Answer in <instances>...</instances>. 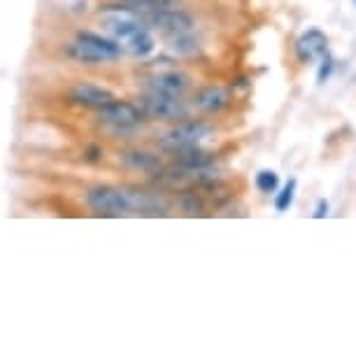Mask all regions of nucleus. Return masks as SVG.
I'll list each match as a JSON object with an SVG mask.
<instances>
[{
	"instance_id": "f257e3e1",
	"label": "nucleus",
	"mask_w": 356,
	"mask_h": 356,
	"mask_svg": "<svg viewBox=\"0 0 356 356\" xmlns=\"http://www.w3.org/2000/svg\"><path fill=\"white\" fill-rule=\"evenodd\" d=\"M65 54H68L72 61L82 65H103V63L119 61L124 56V49L112 38H105L93 31H79L77 38L68 44Z\"/></svg>"
},
{
	"instance_id": "f03ea898",
	"label": "nucleus",
	"mask_w": 356,
	"mask_h": 356,
	"mask_svg": "<svg viewBox=\"0 0 356 356\" xmlns=\"http://www.w3.org/2000/svg\"><path fill=\"white\" fill-rule=\"evenodd\" d=\"M96 112L100 126L112 138H133L147 122L145 112L140 110L138 103H129V100H119V98H114L112 103L103 105Z\"/></svg>"
},
{
	"instance_id": "7ed1b4c3",
	"label": "nucleus",
	"mask_w": 356,
	"mask_h": 356,
	"mask_svg": "<svg viewBox=\"0 0 356 356\" xmlns=\"http://www.w3.org/2000/svg\"><path fill=\"white\" fill-rule=\"evenodd\" d=\"M86 207L98 214V217H129L133 214L131 198L126 186H112V184H96L84 193Z\"/></svg>"
},
{
	"instance_id": "20e7f679",
	"label": "nucleus",
	"mask_w": 356,
	"mask_h": 356,
	"mask_svg": "<svg viewBox=\"0 0 356 356\" xmlns=\"http://www.w3.org/2000/svg\"><path fill=\"white\" fill-rule=\"evenodd\" d=\"M138 105L147 119H156V122H179L189 117V105L179 96H168L152 89H147L138 98Z\"/></svg>"
},
{
	"instance_id": "39448f33",
	"label": "nucleus",
	"mask_w": 356,
	"mask_h": 356,
	"mask_svg": "<svg viewBox=\"0 0 356 356\" xmlns=\"http://www.w3.org/2000/svg\"><path fill=\"white\" fill-rule=\"evenodd\" d=\"M212 133V126L205 122H182V124H175L170 131H165L163 136L159 138V147L168 154H175L179 149H186V147L198 145L200 140H205Z\"/></svg>"
},
{
	"instance_id": "423d86ee",
	"label": "nucleus",
	"mask_w": 356,
	"mask_h": 356,
	"mask_svg": "<svg viewBox=\"0 0 356 356\" xmlns=\"http://www.w3.org/2000/svg\"><path fill=\"white\" fill-rule=\"evenodd\" d=\"M147 29H154V31H161L163 35H177V33H191L193 31V17L189 12L179 10L177 8H170V10H156L152 15L145 17L143 22Z\"/></svg>"
},
{
	"instance_id": "0eeeda50",
	"label": "nucleus",
	"mask_w": 356,
	"mask_h": 356,
	"mask_svg": "<svg viewBox=\"0 0 356 356\" xmlns=\"http://www.w3.org/2000/svg\"><path fill=\"white\" fill-rule=\"evenodd\" d=\"M117 163L124 168V170L131 172H140V175H156L163 170V159L159 154H154L149 149H143V147H124V149L117 152Z\"/></svg>"
},
{
	"instance_id": "6e6552de",
	"label": "nucleus",
	"mask_w": 356,
	"mask_h": 356,
	"mask_svg": "<svg viewBox=\"0 0 356 356\" xmlns=\"http://www.w3.org/2000/svg\"><path fill=\"white\" fill-rule=\"evenodd\" d=\"M117 98L107 86L93 84V82H77L68 89V100L72 105L84 107V110H100L103 105L112 103Z\"/></svg>"
},
{
	"instance_id": "1a4fd4ad",
	"label": "nucleus",
	"mask_w": 356,
	"mask_h": 356,
	"mask_svg": "<svg viewBox=\"0 0 356 356\" xmlns=\"http://www.w3.org/2000/svg\"><path fill=\"white\" fill-rule=\"evenodd\" d=\"M131 198L133 214H145V217H163L170 210V203L165 200V196L161 191H149V189H140V186H126Z\"/></svg>"
},
{
	"instance_id": "9d476101",
	"label": "nucleus",
	"mask_w": 356,
	"mask_h": 356,
	"mask_svg": "<svg viewBox=\"0 0 356 356\" xmlns=\"http://www.w3.org/2000/svg\"><path fill=\"white\" fill-rule=\"evenodd\" d=\"M147 89L182 98L184 93L191 89V77L182 70H161V72H156V75L149 77Z\"/></svg>"
},
{
	"instance_id": "9b49d317",
	"label": "nucleus",
	"mask_w": 356,
	"mask_h": 356,
	"mask_svg": "<svg viewBox=\"0 0 356 356\" xmlns=\"http://www.w3.org/2000/svg\"><path fill=\"white\" fill-rule=\"evenodd\" d=\"M326 51H328V38H326V33H321L319 29L305 31L303 35L296 40V54H298V58L303 63L319 61Z\"/></svg>"
},
{
	"instance_id": "f8f14e48",
	"label": "nucleus",
	"mask_w": 356,
	"mask_h": 356,
	"mask_svg": "<svg viewBox=\"0 0 356 356\" xmlns=\"http://www.w3.org/2000/svg\"><path fill=\"white\" fill-rule=\"evenodd\" d=\"M231 105V93L228 89L219 84H210V86H203L196 98H193V107H198L200 112H207V114H217L221 110Z\"/></svg>"
},
{
	"instance_id": "ddd939ff",
	"label": "nucleus",
	"mask_w": 356,
	"mask_h": 356,
	"mask_svg": "<svg viewBox=\"0 0 356 356\" xmlns=\"http://www.w3.org/2000/svg\"><path fill=\"white\" fill-rule=\"evenodd\" d=\"M172 156H175V165H177V168H184V170H191V172L207 170V168H210V165L214 163V154L205 152V149H200L198 145L175 152Z\"/></svg>"
},
{
	"instance_id": "4468645a",
	"label": "nucleus",
	"mask_w": 356,
	"mask_h": 356,
	"mask_svg": "<svg viewBox=\"0 0 356 356\" xmlns=\"http://www.w3.org/2000/svg\"><path fill=\"white\" fill-rule=\"evenodd\" d=\"M103 26H105V31L112 35V40H117V42L122 44L124 40H129L133 33L143 29L145 24L140 22V19L131 17V15H117V12H112V15L103 22Z\"/></svg>"
},
{
	"instance_id": "2eb2a0df",
	"label": "nucleus",
	"mask_w": 356,
	"mask_h": 356,
	"mask_svg": "<svg viewBox=\"0 0 356 356\" xmlns=\"http://www.w3.org/2000/svg\"><path fill=\"white\" fill-rule=\"evenodd\" d=\"M124 49L129 51L133 58H147L156 49V40H154L152 31L147 29V26H143V29L133 33L129 40H124Z\"/></svg>"
},
{
	"instance_id": "dca6fc26",
	"label": "nucleus",
	"mask_w": 356,
	"mask_h": 356,
	"mask_svg": "<svg viewBox=\"0 0 356 356\" xmlns=\"http://www.w3.org/2000/svg\"><path fill=\"white\" fill-rule=\"evenodd\" d=\"M168 47L170 51H175L177 56H193L200 51L198 40L191 33H177V35H168Z\"/></svg>"
},
{
	"instance_id": "f3484780",
	"label": "nucleus",
	"mask_w": 356,
	"mask_h": 356,
	"mask_svg": "<svg viewBox=\"0 0 356 356\" xmlns=\"http://www.w3.org/2000/svg\"><path fill=\"white\" fill-rule=\"evenodd\" d=\"M296 189H298V182H296V179H289V182L280 189L277 196H275V210H277V212H286L289 207L293 205Z\"/></svg>"
},
{
	"instance_id": "a211bd4d",
	"label": "nucleus",
	"mask_w": 356,
	"mask_h": 356,
	"mask_svg": "<svg viewBox=\"0 0 356 356\" xmlns=\"http://www.w3.org/2000/svg\"><path fill=\"white\" fill-rule=\"evenodd\" d=\"M254 184H257V189L261 193H275L280 189V175L275 170H259Z\"/></svg>"
},
{
	"instance_id": "6ab92c4d",
	"label": "nucleus",
	"mask_w": 356,
	"mask_h": 356,
	"mask_svg": "<svg viewBox=\"0 0 356 356\" xmlns=\"http://www.w3.org/2000/svg\"><path fill=\"white\" fill-rule=\"evenodd\" d=\"M179 210L184 214H203L205 203H203V198H200V193H191V191L182 193V196H179Z\"/></svg>"
},
{
	"instance_id": "aec40b11",
	"label": "nucleus",
	"mask_w": 356,
	"mask_h": 356,
	"mask_svg": "<svg viewBox=\"0 0 356 356\" xmlns=\"http://www.w3.org/2000/svg\"><path fill=\"white\" fill-rule=\"evenodd\" d=\"M319 70H317V82L319 84H326L328 79H331V75H333V68H335V63H333V56L331 54H324V56L319 58Z\"/></svg>"
},
{
	"instance_id": "412c9836",
	"label": "nucleus",
	"mask_w": 356,
	"mask_h": 356,
	"mask_svg": "<svg viewBox=\"0 0 356 356\" xmlns=\"http://www.w3.org/2000/svg\"><path fill=\"white\" fill-rule=\"evenodd\" d=\"M100 159H103V149H100L98 145H89L84 149V161H86V163H98Z\"/></svg>"
},
{
	"instance_id": "4be33fe9",
	"label": "nucleus",
	"mask_w": 356,
	"mask_h": 356,
	"mask_svg": "<svg viewBox=\"0 0 356 356\" xmlns=\"http://www.w3.org/2000/svg\"><path fill=\"white\" fill-rule=\"evenodd\" d=\"M328 210H331V207H328V200H326V198H319V200H317V207H314V214H312V217H314V219H326V217H328Z\"/></svg>"
},
{
	"instance_id": "5701e85b",
	"label": "nucleus",
	"mask_w": 356,
	"mask_h": 356,
	"mask_svg": "<svg viewBox=\"0 0 356 356\" xmlns=\"http://www.w3.org/2000/svg\"><path fill=\"white\" fill-rule=\"evenodd\" d=\"M352 3H354V5H356V0H352Z\"/></svg>"
}]
</instances>
